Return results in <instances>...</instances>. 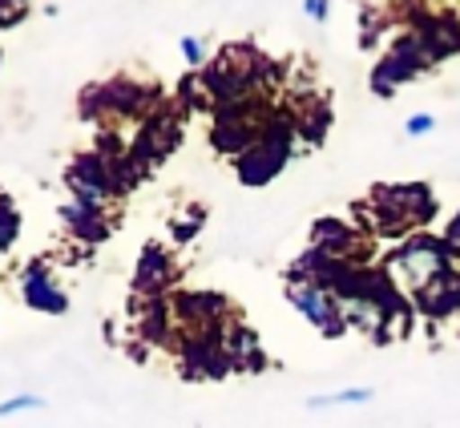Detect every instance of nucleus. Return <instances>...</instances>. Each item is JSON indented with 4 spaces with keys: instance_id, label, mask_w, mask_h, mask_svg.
Returning a JSON list of instances; mask_svg holds the SVG:
<instances>
[{
    "instance_id": "f257e3e1",
    "label": "nucleus",
    "mask_w": 460,
    "mask_h": 428,
    "mask_svg": "<svg viewBox=\"0 0 460 428\" xmlns=\"http://www.w3.org/2000/svg\"><path fill=\"white\" fill-rule=\"evenodd\" d=\"M448 267V243H437V238H412L408 246H400V254L392 259V275H400V283L408 287H429L437 275H445Z\"/></svg>"
},
{
    "instance_id": "f03ea898",
    "label": "nucleus",
    "mask_w": 460,
    "mask_h": 428,
    "mask_svg": "<svg viewBox=\"0 0 460 428\" xmlns=\"http://www.w3.org/2000/svg\"><path fill=\"white\" fill-rule=\"evenodd\" d=\"M420 308L429 311V316H453L460 311V275L456 271H445V275H437L429 287H420Z\"/></svg>"
},
{
    "instance_id": "7ed1b4c3",
    "label": "nucleus",
    "mask_w": 460,
    "mask_h": 428,
    "mask_svg": "<svg viewBox=\"0 0 460 428\" xmlns=\"http://www.w3.org/2000/svg\"><path fill=\"white\" fill-rule=\"evenodd\" d=\"M291 299H295V308L311 319V324H319L327 335H340V327H343L340 324V311H335V303L327 299L319 287H295Z\"/></svg>"
},
{
    "instance_id": "20e7f679",
    "label": "nucleus",
    "mask_w": 460,
    "mask_h": 428,
    "mask_svg": "<svg viewBox=\"0 0 460 428\" xmlns=\"http://www.w3.org/2000/svg\"><path fill=\"white\" fill-rule=\"evenodd\" d=\"M460 49V24L456 21H440L432 24V32L424 37V53L429 57H448Z\"/></svg>"
},
{
    "instance_id": "39448f33",
    "label": "nucleus",
    "mask_w": 460,
    "mask_h": 428,
    "mask_svg": "<svg viewBox=\"0 0 460 428\" xmlns=\"http://www.w3.org/2000/svg\"><path fill=\"white\" fill-rule=\"evenodd\" d=\"M24 295H29V303H32V308H40V311H61L65 308L61 291H53V287L45 283V275H40V271H32V275H29Z\"/></svg>"
},
{
    "instance_id": "423d86ee",
    "label": "nucleus",
    "mask_w": 460,
    "mask_h": 428,
    "mask_svg": "<svg viewBox=\"0 0 460 428\" xmlns=\"http://www.w3.org/2000/svg\"><path fill=\"white\" fill-rule=\"evenodd\" d=\"M364 400H372V392H367V388H348V392H332V397L311 400V408H323V405H364Z\"/></svg>"
},
{
    "instance_id": "0eeeda50",
    "label": "nucleus",
    "mask_w": 460,
    "mask_h": 428,
    "mask_svg": "<svg viewBox=\"0 0 460 428\" xmlns=\"http://www.w3.org/2000/svg\"><path fill=\"white\" fill-rule=\"evenodd\" d=\"M21 408H40V397H16V400H4V405H0V416H13V413H21Z\"/></svg>"
},
{
    "instance_id": "6e6552de",
    "label": "nucleus",
    "mask_w": 460,
    "mask_h": 428,
    "mask_svg": "<svg viewBox=\"0 0 460 428\" xmlns=\"http://www.w3.org/2000/svg\"><path fill=\"white\" fill-rule=\"evenodd\" d=\"M432 126H437V121H432L429 113H416V118L408 121V134H412V138H420V134H432Z\"/></svg>"
},
{
    "instance_id": "1a4fd4ad",
    "label": "nucleus",
    "mask_w": 460,
    "mask_h": 428,
    "mask_svg": "<svg viewBox=\"0 0 460 428\" xmlns=\"http://www.w3.org/2000/svg\"><path fill=\"white\" fill-rule=\"evenodd\" d=\"M445 243H448V251H460V214L453 218V227H448V238H445Z\"/></svg>"
},
{
    "instance_id": "9d476101",
    "label": "nucleus",
    "mask_w": 460,
    "mask_h": 428,
    "mask_svg": "<svg viewBox=\"0 0 460 428\" xmlns=\"http://www.w3.org/2000/svg\"><path fill=\"white\" fill-rule=\"evenodd\" d=\"M182 53L190 57V61H199V57H202V53H199V40H186V45H182Z\"/></svg>"
},
{
    "instance_id": "9b49d317",
    "label": "nucleus",
    "mask_w": 460,
    "mask_h": 428,
    "mask_svg": "<svg viewBox=\"0 0 460 428\" xmlns=\"http://www.w3.org/2000/svg\"><path fill=\"white\" fill-rule=\"evenodd\" d=\"M307 13H315V16H323V13H327V0H307Z\"/></svg>"
}]
</instances>
